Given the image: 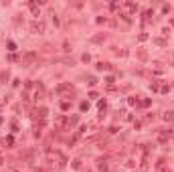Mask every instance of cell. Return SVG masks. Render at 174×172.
<instances>
[{
    "instance_id": "cell-4",
    "label": "cell",
    "mask_w": 174,
    "mask_h": 172,
    "mask_svg": "<svg viewBox=\"0 0 174 172\" xmlns=\"http://www.w3.org/2000/svg\"><path fill=\"white\" fill-rule=\"evenodd\" d=\"M162 172H166V170H162Z\"/></svg>"
},
{
    "instance_id": "cell-2",
    "label": "cell",
    "mask_w": 174,
    "mask_h": 172,
    "mask_svg": "<svg viewBox=\"0 0 174 172\" xmlns=\"http://www.w3.org/2000/svg\"><path fill=\"white\" fill-rule=\"evenodd\" d=\"M124 6H126V8H128L130 12H136V10H138V4H132V2H126V4H124Z\"/></svg>"
},
{
    "instance_id": "cell-3",
    "label": "cell",
    "mask_w": 174,
    "mask_h": 172,
    "mask_svg": "<svg viewBox=\"0 0 174 172\" xmlns=\"http://www.w3.org/2000/svg\"><path fill=\"white\" fill-rule=\"evenodd\" d=\"M164 120H166V122H174V111H168V113L164 115Z\"/></svg>"
},
{
    "instance_id": "cell-1",
    "label": "cell",
    "mask_w": 174,
    "mask_h": 172,
    "mask_svg": "<svg viewBox=\"0 0 174 172\" xmlns=\"http://www.w3.org/2000/svg\"><path fill=\"white\" fill-rule=\"evenodd\" d=\"M43 30H45V25H43V22H33V33H43Z\"/></svg>"
}]
</instances>
